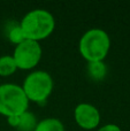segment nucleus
Instances as JSON below:
<instances>
[{"label": "nucleus", "mask_w": 130, "mask_h": 131, "mask_svg": "<svg viewBox=\"0 0 130 131\" xmlns=\"http://www.w3.org/2000/svg\"><path fill=\"white\" fill-rule=\"evenodd\" d=\"M86 71L90 78L96 82H99V81H103L106 77V75H107V67L104 63V61L89 62Z\"/></svg>", "instance_id": "obj_7"}, {"label": "nucleus", "mask_w": 130, "mask_h": 131, "mask_svg": "<svg viewBox=\"0 0 130 131\" xmlns=\"http://www.w3.org/2000/svg\"><path fill=\"white\" fill-rule=\"evenodd\" d=\"M29 101L40 104L47 100L53 91V79L47 71L37 70L25 77L22 85Z\"/></svg>", "instance_id": "obj_4"}, {"label": "nucleus", "mask_w": 130, "mask_h": 131, "mask_svg": "<svg viewBox=\"0 0 130 131\" xmlns=\"http://www.w3.org/2000/svg\"><path fill=\"white\" fill-rule=\"evenodd\" d=\"M75 121L82 129L92 130L96 129L100 123V113L91 104L83 102L76 106L74 111Z\"/></svg>", "instance_id": "obj_6"}, {"label": "nucleus", "mask_w": 130, "mask_h": 131, "mask_svg": "<svg viewBox=\"0 0 130 131\" xmlns=\"http://www.w3.org/2000/svg\"><path fill=\"white\" fill-rule=\"evenodd\" d=\"M37 123H38V121H37L35 114L27 111L20 115V122H18L16 129L18 131H35Z\"/></svg>", "instance_id": "obj_9"}, {"label": "nucleus", "mask_w": 130, "mask_h": 131, "mask_svg": "<svg viewBox=\"0 0 130 131\" xmlns=\"http://www.w3.org/2000/svg\"><path fill=\"white\" fill-rule=\"evenodd\" d=\"M43 51L38 41L24 40L23 43L16 45L13 53V59L17 69L29 70L35 68L41 59Z\"/></svg>", "instance_id": "obj_5"}, {"label": "nucleus", "mask_w": 130, "mask_h": 131, "mask_svg": "<svg viewBox=\"0 0 130 131\" xmlns=\"http://www.w3.org/2000/svg\"><path fill=\"white\" fill-rule=\"evenodd\" d=\"M98 131H121V129L116 124H106L103 125L100 129H98Z\"/></svg>", "instance_id": "obj_13"}, {"label": "nucleus", "mask_w": 130, "mask_h": 131, "mask_svg": "<svg viewBox=\"0 0 130 131\" xmlns=\"http://www.w3.org/2000/svg\"><path fill=\"white\" fill-rule=\"evenodd\" d=\"M29 100L22 86L16 84L0 85V114L6 117L21 115L28 111Z\"/></svg>", "instance_id": "obj_3"}, {"label": "nucleus", "mask_w": 130, "mask_h": 131, "mask_svg": "<svg viewBox=\"0 0 130 131\" xmlns=\"http://www.w3.org/2000/svg\"><path fill=\"white\" fill-rule=\"evenodd\" d=\"M35 131H64V127L59 118L48 117L39 121Z\"/></svg>", "instance_id": "obj_8"}, {"label": "nucleus", "mask_w": 130, "mask_h": 131, "mask_svg": "<svg viewBox=\"0 0 130 131\" xmlns=\"http://www.w3.org/2000/svg\"><path fill=\"white\" fill-rule=\"evenodd\" d=\"M27 40L38 41L47 38L55 28V20L45 9H32L24 15L20 23Z\"/></svg>", "instance_id": "obj_1"}, {"label": "nucleus", "mask_w": 130, "mask_h": 131, "mask_svg": "<svg viewBox=\"0 0 130 131\" xmlns=\"http://www.w3.org/2000/svg\"><path fill=\"white\" fill-rule=\"evenodd\" d=\"M80 53L88 62L104 61L111 48V39L103 29H90L81 37Z\"/></svg>", "instance_id": "obj_2"}, {"label": "nucleus", "mask_w": 130, "mask_h": 131, "mask_svg": "<svg viewBox=\"0 0 130 131\" xmlns=\"http://www.w3.org/2000/svg\"><path fill=\"white\" fill-rule=\"evenodd\" d=\"M7 122H8V124L10 125V127H13L16 129L18 125V122H20V115L9 116V117H7Z\"/></svg>", "instance_id": "obj_12"}, {"label": "nucleus", "mask_w": 130, "mask_h": 131, "mask_svg": "<svg viewBox=\"0 0 130 131\" xmlns=\"http://www.w3.org/2000/svg\"><path fill=\"white\" fill-rule=\"evenodd\" d=\"M16 70H17V67H16V63L12 55L0 57V76H10Z\"/></svg>", "instance_id": "obj_10"}, {"label": "nucleus", "mask_w": 130, "mask_h": 131, "mask_svg": "<svg viewBox=\"0 0 130 131\" xmlns=\"http://www.w3.org/2000/svg\"><path fill=\"white\" fill-rule=\"evenodd\" d=\"M8 39H9V41H12V43L15 44V45H18V44L23 43L24 40H27L24 34H23L22 29H21V27H20V24L14 25L8 31Z\"/></svg>", "instance_id": "obj_11"}]
</instances>
